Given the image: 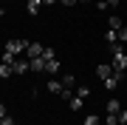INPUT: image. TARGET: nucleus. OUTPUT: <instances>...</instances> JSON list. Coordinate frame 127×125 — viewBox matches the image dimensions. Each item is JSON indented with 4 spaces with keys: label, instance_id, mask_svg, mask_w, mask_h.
I'll list each match as a JSON object with an SVG mask.
<instances>
[{
    "label": "nucleus",
    "instance_id": "1",
    "mask_svg": "<svg viewBox=\"0 0 127 125\" xmlns=\"http://www.w3.org/2000/svg\"><path fill=\"white\" fill-rule=\"evenodd\" d=\"M26 46H28L26 40H9V43H6V54H11V57H20V54L26 51Z\"/></svg>",
    "mask_w": 127,
    "mask_h": 125
},
{
    "label": "nucleus",
    "instance_id": "2",
    "mask_svg": "<svg viewBox=\"0 0 127 125\" xmlns=\"http://www.w3.org/2000/svg\"><path fill=\"white\" fill-rule=\"evenodd\" d=\"M110 65H113L116 74H124V71H127V54H124V51H116V54H113V63H110Z\"/></svg>",
    "mask_w": 127,
    "mask_h": 125
},
{
    "label": "nucleus",
    "instance_id": "3",
    "mask_svg": "<svg viewBox=\"0 0 127 125\" xmlns=\"http://www.w3.org/2000/svg\"><path fill=\"white\" fill-rule=\"evenodd\" d=\"M42 51H45L42 43H28V46H26V57H28V60H37V57H42Z\"/></svg>",
    "mask_w": 127,
    "mask_h": 125
},
{
    "label": "nucleus",
    "instance_id": "4",
    "mask_svg": "<svg viewBox=\"0 0 127 125\" xmlns=\"http://www.w3.org/2000/svg\"><path fill=\"white\" fill-rule=\"evenodd\" d=\"M28 71H31V60H28V57L20 60L17 57V60H14V74H28Z\"/></svg>",
    "mask_w": 127,
    "mask_h": 125
},
{
    "label": "nucleus",
    "instance_id": "5",
    "mask_svg": "<svg viewBox=\"0 0 127 125\" xmlns=\"http://www.w3.org/2000/svg\"><path fill=\"white\" fill-rule=\"evenodd\" d=\"M122 77H124V74H116V71H113V74H110L107 80H102V83H104V88H107V91H116L119 83H122Z\"/></svg>",
    "mask_w": 127,
    "mask_h": 125
},
{
    "label": "nucleus",
    "instance_id": "6",
    "mask_svg": "<svg viewBox=\"0 0 127 125\" xmlns=\"http://www.w3.org/2000/svg\"><path fill=\"white\" fill-rule=\"evenodd\" d=\"M110 74H113V65H110V63H99V65H96V77H99V80H107Z\"/></svg>",
    "mask_w": 127,
    "mask_h": 125
},
{
    "label": "nucleus",
    "instance_id": "7",
    "mask_svg": "<svg viewBox=\"0 0 127 125\" xmlns=\"http://www.w3.org/2000/svg\"><path fill=\"white\" fill-rule=\"evenodd\" d=\"M31 71H34V74L45 71V57H37V60H31Z\"/></svg>",
    "mask_w": 127,
    "mask_h": 125
},
{
    "label": "nucleus",
    "instance_id": "8",
    "mask_svg": "<svg viewBox=\"0 0 127 125\" xmlns=\"http://www.w3.org/2000/svg\"><path fill=\"white\" fill-rule=\"evenodd\" d=\"M11 74H14V65H11V63H0V77L9 80Z\"/></svg>",
    "mask_w": 127,
    "mask_h": 125
},
{
    "label": "nucleus",
    "instance_id": "9",
    "mask_svg": "<svg viewBox=\"0 0 127 125\" xmlns=\"http://www.w3.org/2000/svg\"><path fill=\"white\" fill-rule=\"evenodd\" d=\"M26 9H28V14H40L42 0H28V3H26Z\"/></svg>",
    "mask_w": 127,
    "mask_h": 125
},
{
    "label": "nucleus",
    "instance_id": "10",
    "mask_svg": "<svg viewBox=\"0 0 127 125\" xmlns=\"http://www.w3.org/2000/svg\"><path fill=\"white\" fill-rule=\"evenodd\" d=\"M104 111H107V114H119V111H122V102H119V100H110L107 105H104Z\"/></svg>",
    "mask_w": 127,
    "mask_h": 125
},
{
    "label": "nucleus",
    "instance_id": "11",
    "mask_svg": "<svg viewBox=\"0 0 127 125\" xmlns=\"http://www.w3.org/2000/svg\"><path fill=\"white\" fill-rule=\"evenodd\" d=\"M45 85H48V91H51V94H59V91H62V83H59V80H48Z\"/></svg>",
    "mask_w": 127,
    "mask_h": 125
},
{
    "label": "nucleus",
    "instance_id": "12",
    "mask_svg": "<svg viewBox=\"0 0 127 125\" xmlns=\"http://www.w3.org/2000/svg\"><path fill=\"white\" fill-rule=\"evenodd\" d=\"M45 71L48 74H57L59 71V60H45Z\"/></svg>",
    "mask_w": 127,
    "mask_h": 125
},
{
    "label": "nucleus",
    "instance_id": "13",
    "mask_svg": "<svg viewBox=\"0 0 127 125\" xmlns=\"http://www.w3.org/2000/svg\"><path fill=\"white\" fill-rule=\"evenodd\" d=\"M107 26L113 28V31H119V28H122L124 23H122V17H107Z\"/></svg>",
    "mask_w": 127,
    "mask_h": 125
},
{
    "label": "nucleus",
    "instance_id": "14",
    "mask_svg": "<svg viewBox=\"0 0 127 125\" xmlns=\"http://www.w3.org/2000/svg\"><path fill=\"white\" fill-rule=\"evenodd\" d=\"M68 102H71V111H79V108H82V97H76V94H73Z\"/></svg>",
    "mask_w": 127,
    "mask_h": 125
},
{
    "label": "nucleus",
    "instance_id": "15",
    "mask_svg": "<svg viewBox=\"0 0 127 125\" xmlns=\"http://www.w3.org/2000/svg\"><path fill=\"white\" fill-rule=\"evenodd\" d=\"M82 125H102V120H99L96 114H91V117H85V122H82Z\"/></svg>",
    "mask_w": 127,
    "mask_h": 125
},
{
    "label": "nucleus",
    "instance_id": "16",
    "mask_svg": "<svg viewBox=\"0 0 127 125\" xmlns=\"http://www.w3.org/2000/svg\"><path fill=\"white\" fill-rule=\"evenodd\" d=\"M104 125H119V114H107L104 117Z\"/></svg>",
    "mask_w": 127,
    "mask_h": 125
},
{
    "label": "nucleus",
    "instance_id": "17",
    "mask_svg": "<svg viewBox=\"0 0 127 125\" xmlns=\"http://www.w3.org/2000/svg\"><path fill=\"white\" fill-rule=\"evenodd\" d=\"M73 83H76V80H73V74H65V77H62V88H71Z\"/></svg>",
    "mask_w": 127,
    "mask_h": 125
},
{
    "label": "nucleus",
    "instance_id": "18",
    "mask_svg": "<svg viewBox=\"0 0 127 125\" xmlns=\"http://www.w3.org/2000/svg\"><path fill=\"white\" fill-rule=\"evenodd\" d=\"M42 57H45V60H57V51H54V48H45V51H42Z\"/></svg>",
    "mask_w": 127,
    "mask_h": 125
},
{
    "label": "nucleus",
    "instance_id": "19",
    "mask_svg": "<svg viewBox=\"0 0 127 125\" xmlns=\"http://www.w3.org/2000/svg\"><path fill=\"white\" fill-rule=\"evenodd\" d=\"M119 43H127V26L119 28Z\"/></svg>",
    "mask_w": 127,
    "mask_h": 125
},
{
    "label": "nucleus",
    "instance_id": "20",
    "mask_svg": "<svg viewBox=\"0 0 127 125\" xmlns=\"http://www.w3.org/2000/svg\"><path fill=\"white\" fill-rule=\"evenodd\" d=\"M59 97H62V100H71L73 94H71V88H62V91H59Z\"/></svg>",
    "mask_w": 127,
    "mask_h": 125
},
{
    "label": "nucleus",
    "instance_id": "21",
    "mask_svg": "<svg viewBox=\"0 0 127 125\" xmlns=\"http://www.w3.org/2000/svg\"><path fill=\"white\" fill-rule=\"evenodd\" d=\"M96 9H99V11H107L110 6H107V0H99V3H96Z\"/></svg>",
    "mask_w": 127,
    "mask_h": 125
},
{
    "label": "nucleus",
    "instance_id": "22",
    "mask_svg": "<svg viewBox=\"0 0 127 125\" xmlns=\"http://www.w3.org/2000/svg\"><path fill=\"white\" fill-rule=\"evenodd\" d=\"M88 94H91V91H88V88H85V85H79V91H76V97H82V100H85V97H88Z\"/></svg>",
    "mask_w": 127,
    "mask_h": 125
},
{
    "label": "nucleus",
    "instance_id": "23",
    "mask_svg": "<svg viewBox=\"0 0 127 125\" xmlns=\"http://www.w3.org/2000/svg\"><path fill=\"white\" fill-rule=\"evenodd\" d=\"M0 125H14V120H11V117H9V114H6V117H3V120H0Z\"/></svg>",
    "mask_w": 127,
    "mask_h": 125
},
{
    "label": "nucleus",
    "instance_id": "24",
    "mask_svg": "<svg viewBox=\"0 0 127 125\" xmlns=\"http://www.w3.org/2000/svg\"><path fill=\"white\" fill-rule=\"evenodd\" d=\"M122 122L127 125V111H119V125H122Z\"/></svg>",
    "mask_w": 127,
    "mask_h": 125
},
{
    "label": "nucleus",
    "instance_id": "25",
    "mask_svg": "<svg viewBox=\"0 0 127 125\" xmlns=\"http://www.w3.org/2000/svg\"><path fill=\"white\" fill-rule=\"evenodd\" d=\"M59 3H62V6H76L79 0H59Z\"/></svg>",
    "mask_w": 127,
    "mask_h": 125
},
{
    "label": "nucleus",
    "instance_id": "26",
    "mask_svg": "<svg viewBox=\"0 0 127 125\" xmlns=\"http://www.w3.org/2000/svg\"><path fill=\"white\" fill-rule=\"evenodd\" d=\"M119 3H122V0H107V6H110V9H116Z\"/></svg>",
    "mask_w": 127,
    "mask_h": 125
},
{
    "label": "nucleus",
    "instance_id": "27",
    "mask_svg": "<svg viewBox=\"0 0 127 125\" xmlns=\"http://www.w3.org/2000/svg\"><path fill=\"white\" fill-rule=\"evenodd\" d=\"M3 117H6V105L0 102V120H3Z\"/></svg>",
    "mask_w": 127,
    "mask_h": 125
},
{
    "label": "nucleus",
    "instance_id": "28",
    "mask_svg": "<svg viewBox=\"0 0 127 125\" xmlns=\"http://www.w3.org/2000/svg\"><path fill=\"white\" fill-rule=\"evenodd\" d=\"M54 3H59V0H42V6H54Z\"/></svg>",
    "mask_w": 127,
    "mask_h": 125
},
{
    "label": "nucleus",
    "instance_id": "29",
    "mask_svg": "<svg viewBox=\"0 0 127 125\" xmlns=\"http://www.w3.org/2000/svg\"><path fill=\"white\" fill-rule=\"evenodd\" d=\"M79 3H93V0H79Z\"/></svg>",
    "mask_w": 127,
    "mask_h": 125
},
{
    "label": "nucleus",
    "instance_id": "30",
    "mask_svg": "<svg viewBox=\"0 0 127 125\" xmlns=\"http://www.w3.org/2000/svg\"><path fill=\"white\" fill-rule=\"evenodd\" d=\"M122 125H124V122H122Z\"/></svg>",
    "mask_w": 127,
    "mask_h": 125
}]
</instances>
